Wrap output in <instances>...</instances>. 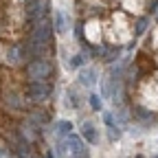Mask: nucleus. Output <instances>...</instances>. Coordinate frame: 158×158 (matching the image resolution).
<instances>
[{
	"label": "nucleus",
	"mask_w": 158,
	"mask_h": 158,
	"mask_svg": "<svg viewBox=\"0 0 158 158\" xmlns=\"http://www.w3.org/2000/svg\"><path fill=\"white\" fill-rule=\"evenodd\" d=\"M81 136L86 138L90 145H97V143H99V134H97V130H94L92 123H84V125H81Z\"/></svg>",
	"instance_id": "nucleus-6"
},
{
	"label": "nucleus",
	"mask_w": 158,
	"mask_h": 158,
	"mask_svg": "<svg viewBox=\"0 0 158 158\" xmlns=\"http://www.w3.org/2000/svg\"><path fill=\"white\" fill-rule=\"evenodd\" d=\"M136 158H145V156H136Z\"/></svg>",
	"instance_id": "nucleus-18"
},
{
	"label": "nucleus",
	"mask_w": 158,
	"mask_h": 158,
	"mask_svg": "<svg viewBox=\"0 0 158 158\" xmlns=\"http://www.w3.org/2000/svg\"><path fill=\"white\" fill-rule=\"evenodd\" d=\"M55 29H57L59 33H64V31L68 29V24H66V15H64L62 11L55 13Z\"/></svg>",
	"instance_id": "nucleus-8"
},
{
	"label": "nucleus",
	"mask_w": 158,
	"mask_h": 158,
	"mask_svg": "<svg viewBox=\"0 0 158 158\" xmlns=\"http://www.w3.org/2000/svg\"><path fill=\"white\" fill-rule=\"evenodd\" d=\"M5 101H7V106H11V108H20V106H22V101H20V97H18L15 92H7V94H5Z\"/></svg>",
	"instance_id": "nucleus-11"
},
{
	"label": "nucleus",
	"mask_w": 158,
	"mask_h": 158,
	"mask_svg": "<svg viewBox=\"0 0 158 158\" xmlns=\"http://www.w3.org/2000/svg\"><path fill=\"white\" fill-rule=\"evenodd\" d=\"M103 121H106L108 127H116V125H114V114H112V112H103Z\"/></svg>",
	"instance_id": "nucleus-16"
},
{
	"label": "nucleus",
	"mask_w": 158,
	"mask_h": 158,
	"mask_svg": "<svg viewBox=\"0 0 158 158\" xmlns=\"http://www.w3.org/2000/svg\"><path fill=\"white\" fill-rule=\"evenodd\" d=\"M29 18L40 22V20H44V15L48 13V0H31L29 2Z\"/></svg>",
	"instance_id": "nucleus-4"
},
{
	"label": "nucleus",
	"mask_w": 158,
	"mask_h": 158,
	"mask_svg": "<svg viewBox=\"0 0 158 158\" xmlns=\"http://www.w3.org/2000/svg\"><path fill=\"white\" fill-rule=\"evenodd\" d=\"M127 118H130V116H127V112H125V110L114 112V125H116V123H121V125H123V123H127Z\"/></svg>",
	"instance_id": "nucleus-14"
},
{
	"label": "nucleus",
	"mask_w": 158,
	"mask_h": 158,
	"mask_svg": "<svg viewBox=\"0 0 158 158\" xmlns=\"http://www.w3.org/2000/svg\"><path fill=\"white\" fill-rule=\"evenodd\" d=\"M22 134L29 138V141H35V138H37V127H35V123H24L22 125Z\"/></svg>",
	"instance_id": "nucleus-7"
},
{
	"label": "nucleus",
	"mask_w": 158,
	"mask_h": 158,
	"mask_svg": "<svg viewBox=\"0 0 158 158\" xmlns=\"http://www.w3.org/2000/svg\"><path fill=\"white\" fill-rule=\"evenodd\" d=\"M51 73H53V66H51L48 59H35V62H31L29 68H27V75L33 79V81H42V79L51 77Z\"/></svg>",
	"instance_id": "nucleus-2"
},
{
	"label": "nucleus",
	"mask_w": 158,
	"mask_h": 158,
	"mask_svg": "<svg viewBox=\"0 0 158 158\" xmlns=\"http://www.w3.org/2000/svg\"><path fill=\"white\" fill-rule=\"evenodd\" d=\"M118 136H121V132L116 127H110V141H118Z\"/></svg>",
	"instance_id": "nucleus-17"
},
{
	"label": "nucleus",
	"mask_w": 158,
	"mask_h": 158,
	"mask_svg": "<svg viewBox=\"0 0 158 158\" xmlns=\"http://www.w3.org/2000/svg\"><path fill=\"white\" fill-rule=\"evenodd\" d=\"M147 24H149V18H138V22H136V29H134V33H136V35H143V33L147 31Z\"/></svg>",
	"instance_id": "nucleus-12"
},
{
	"label": "nucleus",
	"mask_w": 158,
	"mask_h": 158,
	"mask_svg": "<svg viewBox=\"0 0 158 158\" xmlns=\"http://www.w3.org/2000/svg\"><path fill=\"white\" fill-rule=\"evenodd\" d=\"M51 35H53V27H51V22H48V20H40V22H35V27H33V31H31L29 44L48 46Z\"/></svg>",
	"instance_id": "nucleus-1"
},
{
	"label": "nucleus",
	"mask_w": 158,
	"mask_h": 158,
	"mask_svg": "<svg viewBox=\"0 0 158 158\" xmlns=\"http://www.w3.org/2000/svg\"><path fill=\"white\" fill-rule=\"evenodd\" d=\"M90 108H92L94 112L101 110V97H99V94H90Z\"/></svg>",
	"instance_id": "nucleus-15"
},
{
	"label": "nucleus",
	"mask_w": 158,
	"mask_h": 158,
	"mask_svg": "<svg viewBox=\"0 0 158 158\" xmlns=\"http://www.w3.org/2000/svg\"><path fill=\"white\" fill-rule=\"evenodd\" d=\"M55 127H57V136H68L70 130H73V123L70 121H59Z\"/></svg>",
	"instance_id": "nucleus-9"
},
{
	"label": "nucleus",
	"mask_w": 158,
	"mask_h": 158,
	"mask_svg": "<svg viewBox=\"0 0 158 158\" xmlns=\"http://www.w3.org/2000/svg\"><path fill=\"white\" fill-rule=\"evenodd\" d=\"M48 92H51V88H48L44 81H31V84H29V88H27L29 99H31V101H35V103L44 101V99L48 97Z\"/></svg>",
	"instance_id": "nucleus-3"
},
{
	"label": "nucleus",
	"mask_w": 158,
	"mask_h": 158,
	"mask_svg": "<svg viewBox=\"0 0 158 158\" xmlns=\"http://www.w3.org/2000/svg\"><path fill=\"white\" fill-rule=\"evenodd\" d=\"M79 84H81V86H94L97 84L94 68H81V70H79Z\"/></svg>",
	"instance_id": "nucleus-5"
},
{
	"label": "nucleus",
	"mask_w": 158,
	"mask_h": 158,
	"mask_svg": "<svg viewBox=\"0 0 158 158\" xmlns=\"http://www.w3.org/2000/svg\"><path fill=\"white\" fill-rule=\"evenodd\" d=\"M156 158H158V156H156Z\"/></svg>",
	"instance_id": "nucleus-19"
},
{
	"label": "nucleus",
	"mask_w": 158,
	"mask_h": 158,
	"mask_svg": "<svg viewBox=\"0 0 158 158\" xmlns=\"http://www.w3.org/2000/svg\"><path fill=\"white\" fill-rule=\"evenodd\" d=\"M86 59H88V53H77V55H73V59H70V68L84 66V64H86Z\"/></svg>",
	"instance_id": "nucleus-10"
},
{
	"label": "nucleus",
	"mask_w": 158,
	"mask_h": 158,
	"mask_svg": "<svg viewBox=\"0 0 158 158\" xmlns=\"http://www.w3.org/2000/svg\"><path fill=\"white\" fill-rule=\"evenodd\" d=\"M134 116H136V118H143V121H149V118H152V112L145 110V108H136V110H134Z\"/></svg>",
	"instance_id": "nucleus-13"
}]
</instances>
